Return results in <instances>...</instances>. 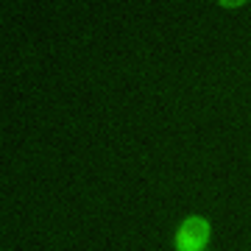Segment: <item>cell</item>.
<instances>
[{"mask_svg":"<svg viewBox=\"0 0 251 251\" xmlns=\"http://www.w3.org/2000/svg\"><path fill=\"white\" fill-rule=\"evenodd\" d=\"M209 221L201 215H190L176 232V249L179 251H204L209 243Z\"/></svg>","mask_w":251,"mask_h":251,"instance_id":"6da1fadb","label":"cell"}]
</instances>
